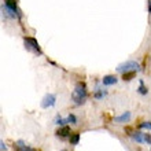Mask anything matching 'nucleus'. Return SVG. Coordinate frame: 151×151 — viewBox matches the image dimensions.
Masks as SVG:
<instances>
[{
  "label": "nucleus",
  "mask_w": 151,
  "mask_h": 151,
  "mask_svg": "<svg viewBox=\"0 0 151 151\" xmlns=\"http://www.w3.org/2000/svg\"><path fill=\"white\" fill-rule=\"evenodd\" d=\"M55 133H56V136H59V137H68V136H70L72 131H70V128H69L68 125H63V127H60Z\"/></svg>",
  "instance_id": "39448f33"
},
{
  "label": "nucleus",
  "mask_w": 151,
  "mask_h": 151,
  "mask_svg": "<svg viewBox=\"0 0 151 151\" xmlns=\"http://www.w3.org/2000/svg\"><path fill=\"white\" fill-rule=\"evenodd\" d=\"M1 151H6V148H7V146H6V144H4V142H1Z\"/></svg>",
  "instance_id": "6ab92c4d"
},
{
  "label": "nucleus",
  "mask_w": 151,
  "mask_h": 151,
  "mask_svg": "<svg viewBox=\"0 0 151 151\" xmlns=\"http://www.w3.org/2000/svg\"><path fill=\"white\" fill-rule=\"evenodd\" d=\"M129 119H131V113H129V111H125L124 114L119 115V117H115L114 121L117 124H125V122H128Z\"/></svg>",
  "instance_id": "423d86ee"
},
{
  "label": "nucleus",
  "mask_w": 151,
  "mask_h": 151,
  "mask_svg": "<svg viewBox=\"0 0 151 151\" xmlns=\"http://www.w3.org/2000/svg\"><path fill=\"white\" fill-rule=\"evenodd\" d=\"M144 143L151 144V135L150 133H144Z\"/></svg>",
  "instance_id": "a211bd4d"
},
{
  "label": "nucleus",
  "mask_w": 151,
  "mask_h": 151,
  "mask_svg": "<svg viewBox=\"0 0 151 151\" xmlns=\"http://www.w3.org/2000/svg\"><path fill=\"white\" fill-rule=\"evenodd\" d=\"M102 83H103V85H113L117 83V77L115 76H104Z\"/></svg>",
  "instance_id": "1a4fd4ad"
},
{
  "label": "nucleus",
  "mask_w": 151,
  "mask_h": 151,
  "mask_svg": "<svg viewBox=\"0 0 151 151\" xmlns=\"http://www.w3.org/2000/svg\"><path fill=\"white\" fill-rule=\"evenodd\" d=\"M66 122H69V121H68V118H66V119H63V118H60V117H59V118H56V122H55V124H58V125H60V127H63V125H65V124H66Z\"/></svg>",
  "instance_id": "dca6fc26"
},
{
  "label": "nucleus",
  "mask_w": 151,
  "mask_h": 151,
  "mask_svg": "<svg viewBox=\"0 0 151 151\" xmlns=\"http://www.w3.org/2000/svg\"><path fill=\"white\" fill-rule=\"evenodd\" d=\"M56 103V96L52 95V93H48L41 100V107L43 109H48V107H52V106H55Z\"/></svg>",
  "instance_id": "20e7f679"
},
{
  "label": "nucleus",
  "mask_w": 151,
  "mask_h": 151,
  "mask_svg": "<svg viewBox=\"0 0 151 151\" xmlns=\"http://www.w3.org/2000/svg\"><path fill=\"white\" fill-rule=\"evenodd\" d=\"M63 151H66V150H63Z\"/></svg>",
  "instance_id": "412c9836"
},
{
  "label": "nucleus",
  "mask_w": 151,
  "mask_h": 151,
  "mask_svg": "<svg viewBox=\"0 0 151 151\" xmlns=\"http://www.w3.org/2000/svg\"><path fill=\"white\" fill-rule=\"evenodd\" d=\"M68 121H69L70 124H77V118H76V115H74V114H69Z\"/></svg>",
  "instance_id": "f3484780"
},
{
  "label": "nucleus",
  "mask_w": 151,
  "mask_h": 151,
  "mask_svg": "<svg viewBox=\"0 0 151 151\" xmlns=\"http://www.w3.org/2000/svg\"><path fill=\"white\" fill-rule=\"evenodd\" d=\"M139 93L140 95H147V92H148V89L146 88V85H144V83L143 81H140V85H139Z\"/></svg>",
  "instance_id": "ddd939ff"
},
{
  "label": "nucleus",
  "mask_w": 151,
  "mask_h": 151,
  "mask_svg": "<svg viewBox=\"0 0 151 151\" xmlns=\"http://www.w3.org/2000/svg\"><path fill=\"white\" fill-rule=\"evenodd\" d=\"M69 142L72 146H76V144H78L80 142V133H72V135L69 136Z\"/></svg>",
  "instance_id": "9b49d317"
},
{
  "label": "nucleus",
  "mask_w": 151,
  "mask_h": 151,
  "mask_svg": "<svg viewBox=\"0 0 151 151\" xmlns=\"http://www.w3.org/2000/svg\"><path fill=\"white\" fill-rule=\"evenodd\" d=\"M148 8H150V12H151V0L148 1Z\"/></svg>",
  "instance_id": "aec40b11"
},
{
  "label": "nucleus",
  "mask_w": 151,
  "mask_h": 151,
  "mask_svg": "<svg viewBox=\"0 0 151 151\" xmlns=\"http://www.w3.org/2000/svg\"><path fill=\"white\" fill-rule=\"evenodd\" d=\"M24 43H25V48H26L28 51H32L33 54H37V55H41V54H43L36 39H33V37H25Z\"/></svg>",
  "instance_id": "f03ea898"
},
{
  "label": "nucleus",
  "mask_w": 151,
  "mask_h": 151,
  "mask_svg": "<svg viewBox=\"0 0 151 151\" xmlns=\"http://www.w3.org/2000/svg\"><path fill=\"white\" fill-rule=\"evenodd\" d=\"M14 147L17 148V151H35L33 148H30L29 146H26L24 140H18V142L14 144Z\"/></svg>",
  "instance_id": "0eeeda50"
},
{
  "label": "nucleus",
  "mask_w": 151,
  "mask_h": 151,
  "mask_svg": "<svg viewBox=\"0 0 151 151\" xmlns=\"http://www.w3.org/2000/svg\"><path fill=\"white\" fill-rule=\"evenodd\" d=\"M6 1V6H7L8 8H11V10H14V11L18 12V15H21L19 11H18V8H17V0H4Z\"/></svg>",
  "instance_id": "9d476101"
},
{
  "label": "nucleus",
  "mask_w": 151,
  "mask_h": 151,
  "mask_svg": "<svg viewBox=\"0 0 151 151\" xmlns=\"http://www.w3.org/2000/svg\"><path fill=\"white\" fill-rule=\"evenodd\" d=\"M136 76V72H127V73H122V80L124 81H131L133 77Z\"/></svg>",
  "instance_id": "f8f14e48"
},
{
  "label": "nucleus",
  "mask_w": 151,
  "mask_h": 151,
  "mask_svg": "<svg viewBox=\"0 0 151 151\" xmlns=\"http://www.w3.org/2000/svg\"><path fill=\"white\" fill-rule=\"evenodd\" d=\"M131 137L133 140H136L137 143H144V133L143 132H140V131L133 132V133L131 135Z\"/></svg>",
  "instance_id": "6e6552de"
},
{
  "label": "nucleus",
  "mask_w": 151,
  "mask_h": 151,
  "mask_svg": "<svg viewBox=\"0 0 151 151\" xmlns=\"http://www.w3.org/2000/svg\"><path fill=\"white\" fill-rule=\"evenodd\" d=\"M87 96H88V93H87L85 84L78 83L77 87H76V89L72 93V98H73V100H74V103L76 104H83L84 102H85V99H87Z\"/></svg>",
  "instance_id": "f257e3e1"
},
{
  "label": "nucleus",
  "mask_w": 151,
  "mask_h": 151,
  "mask_svg": "<svg viewBox=\"0 0 151 151\" xmlns=\"http://www.w3.org/2000/svg\"><path fill=\"white\" fill-rule=\"evenodd\" d=\"M139 70V63L135 60H128L125 63H121L117 68V72L119 73H127V72H137Z\"/></svg>",
  "instance_id": "7ed1b4c3"
},
{
  "label": "nucleus",
  "mask_w": 151,
  "mask_h": 151,
  "mask_svg": "<svg viewBox=\"0 0 151 151\" xmlns=\"http://www.w3.org/2000/svg\"><path fill=\"white\" fill-rule=\"evenodd\" d=\"M106 93H107L106 91H103V89H99V91L95 92V98H96V99H102L103 96H106Z\"/></svg>",
  "instance_id": "2eb2a0df"
},
{
  "label": "nucleus",
  "mask_w": 151,
  "mask_h": 151,
  "mask_svg": "<svg viewBox=\"0 0 151 151\" xmlns=\"http://www.w3.org/2000/svg\"><path fill=\"white\" fill-rule=\"evenodd\" d=\"M139 128H142V129H148V131H151V122L150 121H144V122H142L139 125Z\"/></svg>",
  "instance_id": "4468645a"
}]
</instances>
